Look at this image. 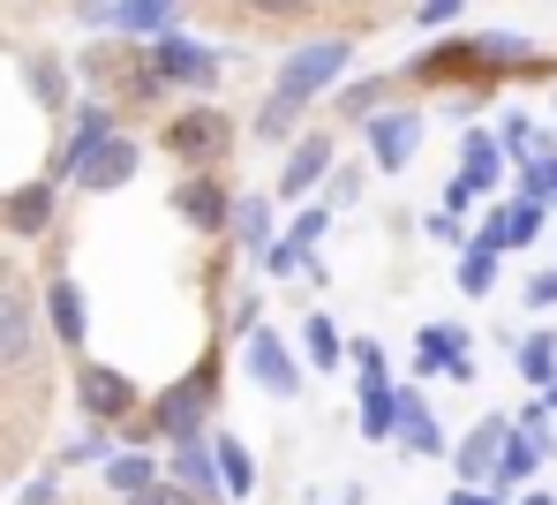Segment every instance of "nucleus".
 <instances>
[{"mask_svg":"<svg viewBox=\"0 0 557 505\" xmlns=\"http://www.w3.org/2000/svg\"><path fill=\"white\" fill-rule=\"evenodd\" d=\"M505 76H557V53H535L512 30H490V38L467 30V38H445L399 69V84H430V91H497Z\"/></svg>","mask_w":557,"mask_h":505,"instance_id":"1","label":"nucleus"},{"mask_svg":"<svg viewBox=\"0 0 557 505\" xmlns=\"http://www.w3.org/2000/svg\"><path fill=\"white\" fill-rule=\"evenodd\" d=\"M166 159L182 167V174H211V167H226L234 159V144H242V128H234V113L211 99H188L174 121H166Z\"/></svg>","mask_w":557,"mask_h":505,"instance_id":"2","label":"nucleus"},{"mask_svg":"<svg viewBox=\"0 0 557 505\" xmlns=\"http://www.w3.org/2000/svg\"><path fill=\"white\" fill-rule=\"evenodd\" d=\"M84 76L113 106H159L166 99V76L151 69V53H136V38H98L91 53H84Z\"/></svg>","mask_w":557,"mask_h":505,"instance_id":"3","label":"nucleus"},{"mask_svg":"<svg viewBox=\"0 0 557 505\" xmlns=\"http://www.w3.org/2000/svg\"><path fill=\"white\" fill-rule=\"evenodd\" d=\"M347 61H355V38H301L286 61H278V76H272V91H286V99H324L339 76H347Z\"/></svg>","mask_w":557,"mask_h":505,"instance_id":"4","label":"nucleus"},{"mask_svg":"<svg viewBox=\"0 0 557 505\" xmlns=\"http://www.w3.org/2000/svg\"><path fill=\"white\" fill-rule=\"evenodd\" d=\"M136 167H144V144H136L128 128H113V136H98V144L76 151L69 182H76L84 197H113V189H128V182H136Z\"/></svg>","mask_w":557,"mask_h":505,"instance_id":"5","label":"nucleus"},{"mask_svg":"<svg viewBox=\"0 0 557 505\" xmlns=\"http://www.w3.org/2000/svg\"><path fill=\"white\" fill-rule=\"evenodd\" d=\"M234 182H226V167H211V174H182V182H174V219H182L188 234H211V242H219V234H226V226H234Z\"/></svg>","mask_w":557,"mask_h":505,"instance_id":"6","label":"nucleus"},{"mask_svg":"<svg viewBox=\"0 0 557 505\" xmlns=\"http://www.w3.org/2000/svg\"><path fill=\"white\" fill-rule=\"evenodd\" d=\"M76 407L91 415L98 430H121L128 415H144V393H136L128 370H113V362H84V370H76Z\"/></svg>","mask_w":557,"mask_h":505,"instance_id":"7","label":"nucleus"},{"mask_svg":"<svg viewBox=\"0 0 557 505\" xmlns=\"http://www.w3.org/2000/svg\"><path fill=\"white\" fill-rule=\"evenodd\" d=\"M332 167H339V136H332V128L294 136V144H286V167H278V204H309L332 182Z\"/></svg>","mask_w":557,"mask_h":505,"instance_id":"8","label":"nucleus"},{"mask_svg":"<svg viewBox=\"0 0 557 505\" xmlns=\"http://www.w3.org/2000/svg\"><path fill=\"white\" fill-rule=\"evenodd\" d=\"M151 69L166 76V91H219V53H211V46H196L188 30L151 38Z\"/></svg>","mask_w":557,"mask_h":505,"instance_id":"9","label":"nucleus"},{"mask_svg":"<svg viewBox=\"0 0 557 505\" xmlns=\"http://www.w3.org/2000/svg\"><path fill=\"white\" fill-rule=\"evenodd\" d=\"M242 370H249V385L257 393H272V401H294L301 393V362H294V347L278 340V332H242Z\"/></svg>","mask_w":557,"mask_h":505,"instance_id":"10","label":"nucleus"},{"mask_svg":"<svg viewBox=\"0 0 557 505\" xmlns=\"http://www.w3.org/2000/svg\"><path fill=\"white\" fill-rule=\"evenodd\" d=\"M362 136H370L376 174H407L414 151H422V113H414V106H384L376 121H362Z\"/></svg>","mask_w":557,"mask_h":505,"instance_id":"11","label":"nucleus"},{"mask_svg":"<svg viewBox=\"0 0 557 505\" xmlns=\"http://www.w3.org/2000/svg\"><path fill=\"white\" fill-rule=\"evenodd\" d=\"M505 445H512V422H505V415H482L460 445H453V476H460V483H474V491H490V483H497Z\"/></svg>","mask_w":557,"mask_h":505,"instance_id":"12","label":"nucleus"},{"mask_svg":"<svg viewBox=\"0 0 557 505\" xmlns=\"http://www.w3.org/2000/svg\"><path fill=\"white\" fill-rule=\"evenodd\" d=\"M30 355H38V303L15 280H0V378L30 370Z\"/></svg>","mask_w":557,"mask_h":505,"instance_id":"13","label":"nucleus"},{"mask_svg":"<svg viewBox=\"0 0 557 505\" xmlns=\"http://www.w3.org/2000/svg\"><path fill=\"white\" fill-rule=\"evenodd\" d=\"M166 476L182 483V491H196L203 505L226 498V483H219V453H211V438H174L166 445Z\"/></svg>","mask_w":557,"mask_h":505,"instance_id":"14","label":"nucleus"},{"mask_svg":"<svg viewBox=\"0 0 557 505\" xmlns=\"http://www.w3.org/2000/svg\"><path fill=\"white\" fill-rule=\"evenodd\" d=\"M467 355V324L460 317H430L414 332V378H453V362Z\"/></svg>","mask_w":557,"mask_h":505,"instance_id":"15","label":"nucleus"},{"mask_svg":"<svg viewBox=\"0 0 557 505\" xmlns=\"http://www.w3.org/2000/svg\"><path fill=\"white\" fill-rule=\"evenodd\" d=\"M392 445H407L414 460H453V438H445V422L430 415L422 393H399V438Z\"/></svg>","mask_w":557,"mask_h":505,"instance_id":"16","label":"nucleus"},{"mask_svg":"<svg viewBox=\"0 0 557 505\" xmlns=\"http://www.w3.org/2000/svg\"><path fill=\"white\" fill-rule=\"evenodd\" d=\"M46 324H53L61 347H84V340H91V303H84V287H76L69 272L46 280Z\"/></svg>","mask_w":557,"mask_h":505,"instance_id":"17","label":"nucleus"},{"mask_svg":"<svg viewBox=\"0 0 557 505\" xmlns=\"http://www.w3.org/2000/svg\"><path fill=\"white\" fill-rule=\"evenodd\" d=\"M203 415H211V401H203L188 378H182V385H166V393L151 401V422H159L166 445H174V438H203Z\"/></svg>","mask_w":557,"mask_h":505,"instance_id":"18","label":"nucleus"},{"mask_svg":"<svg viewBox=\"0 0 557 505\" xmlns=\"http://www.w3.org/2000/svg\"><path fill=\"white\" fill-rule=\"evenodd\" d=\"M543 211H550V204H535V197L490 204V219H482V234H490L497 249H535V234H543Z\"/></svg>","mask_w":557,"mask_h":505,"instance_id":"19","label":"nucleus"},{"mask_svg":"<svg viewBox=\"0 0 557 505\" xmlns=\"http://www.w3.org/2000/svg\"><path fill=\"white\" fill-rule=\"evenodd\" d=\"M497 174H505V136H497V128H467L460 136V182L474 197H490Z\"/></svg>","mask_w":557,"mask_h":505,"instance_id":"20","label":"nucleus"},{"mask_svg":"<svg viewBox=\"0 0 557 505\" xmlns=\"http://www.w3.org/2000/svg\"><path fill=\"white\" fill-rule=\"evenodd\" d=\"M399 393L407 385H392V378H362V401H355V430L384 445V438H399Z\"/></svg>","mask_w":557,"mask_h":505,"instance_id":"21","label":"nucleus"},{"mask_svg":"<svg viewBox=\"0 0 557 505\" xmlns=\"http://www.w3.org/2000/svg\"><path fill=\"white\" fill-rule=\"evenodd\" d=\"M182 8L188 0H113V30L121 38H166V30H182Z\"/></svg>","mask_w":557,"mask_h":505,"instance_id":"22","label":"nucleus"},{"mask_svg":"<svg viewBox=\"0 0 557 505\" xmlns=\"http://www.w3.org/2000/svg\"><path fill=\"white\" fill-rule=\"evenodd\" d=\"M211 453H219V483H226V505L257 498V453H249L234 430H219V438H211Z\"/></svg>","mask_w":557,"mask_h":505,"instance_id":"23","label":"nucleus"},{"mask_svg":"<svg viewBox=\"0 0 557 505\" xmlns=\"http://www.w3.org/2000/svg\"><path fill=\"white\" fill-rule=\"evenodd\" d=\"M497 264H505V249H497L490 234H474V242L460 249V272H453V280H460L467 303H490V287H497Z\"/></svg>","mask_w":557,"mask_h":505,"instance_id":"24","label":"nucleus"},{"mask_svg":"<svg viewBox=\"0 0 557 505\" xmlns=\"http://www.w3.org/2000/svg\"><path fill=\"white\" fill-rule=\"evenodd\" d=\"M226 242H234V249H249V257H264V249L278 242V234H272V197H257V189H249V197L234 204V226H226Z\"/></svg>","mask_w":557,"mask_h":505,"instance_id":"25","label":"nucleus"},{"mask_svg":"<svg viewBox=\"0 0 557 505\" xmlns=\"http://www.w3.org/2000/svg\"><path fill=\"white\" fill-rule=\"evenodd\" d=\"M512 362H520V378L535 385V393H550L557 385V332H520V347H512Z\"/></svg>","mask_w":557,"mask_h":505,"instance_id":"26","label":"nucleus"},{"mask_svg":"<svg viewBox=\"0 0 557 505\" xmlns=\"http://www.w3.org/2000/svg\"><path fill=\"white\" fill-rule=\"evenodd\" d=\"M0 219H8V234H46V226H53V182H30V189H15Z\"/></svg>","mask_w":557,"mask_h":505,"instance_id":"27","label":"nucleus"},{"mask_svg":"<svg viewBox=\"0 0 557 505\" xmlns=\"http://www.w3.org/2000/svg\"><path fill=\"white\" fill-rule=\"evenodd\" d=\"M301 347H309V370H339V362H347V332H339L324 309L301 317Z\"/></svg>","mask_w":557,"mask_h":505,"instance_id":"28","label":"nucleus"},{"mask_svg":"<svg viewBox=\"0 0 557 505\" xmlns=\"http://www.w3.org/2000/svg\"><path fill=\"white\" fill-rule=\"evenodd\" d=\"M301 113H309V106H301V99H286V91H272V99H264V106H257V113H249V136H257V144H286Z\"/></svg>","mask_w":557,"mask_h":505,"instance_id":"29","label":"nucleus"},{"mask_svg":"<svg viewBox=\"0 0 557 505\" xmlns=\"http://www.w3.org/2000/svg\"><path fill=\"white\" fill-rule=\"evenodd\" d=\"M392 91H399V76H355V84L339 91V113H347V121H376V113L392 106Z\"/></svg>","mask_w":557,"mask_h":505,"instance_id":"30","label":"nucleus"},{"mask_svg":"<svg viewBox=\"0 0 557 505\" xmlns=\"http://www.w3.org/2000/svg\"><path fill=\"white\" fill-rule=\"evenodd\" d=\"M151 483H159V460H151V453H113V460H106V491H113V498H136V491H151Z\"/></svg>","mask_w":557,"mask_h":505,"instance_id":"31","label":"nucleus"},{"mask_svg":"<svg viewBox=\"0 0 557 505\" xmlns=\"http://www.w3.org/2000/svg\"><path fill=\"white\" fill-rule=\"evenodd\" d=\"M324 234H332V204L309 197V211H294V226H286L278 242H286V249H301V257H317V249H324Z\"/></svg>","mask_w":557,"mask_h":505,"instance_id":"32","label":"nucleus"},{"mask_svg":"<svg viewBox=\"0 0 557 505\" xmlns=\"http://www.w3.org/2000/svg\"><path fill=\"white\" fill-rule=\"evenodd\" d=\"M399 8H414V0H339V38H355V30H376V23H392Z\"/></svg>","mask_w":557,"mask_h":505,"instance_id":"33","label":"nucleus"},{"mask_svg":"<svg viewBox=\"0 0 557 505\" xmlns=\"http://www.w3.org/2000/svg\"><path fill=\"white\" fill-rule=\"evenodd\" d=\"M520 197L557 204V144H550V151H535V159H520Z\"/></svg>","mask_w":557,"mask_h":505,"instance_id":"34","label":"nucleus"},{"mask_svg":"<svg viewBox=\"0 0 557 505\" xmlns=\"http://www.w3.org/2000/svg\"><path fill=\"white\" fill-rule=\"evenodd\" d=\"M30 84H38V106H46V113H69V69H61L53 53L30 61Z\"/></svg>","mask_w":557,"mask_h":505,"instance_id":"35","label":"nucleus"},{"mask_svg":"<svg viewBox=\"0 0 557 505\" xmlns=\"http://www.w3.org/2000/svg\"><path fill=\"white\" fill-rule=\"evenodd\" d=\"M121 505H203V498H196V491H182L174 476H159L151 491H136V498H121Z\"/></svg>","mask_w":557,"mask_h":505,"instance_id":"36","label":"nucleus"},{"mask_svg":"<svg viewBox=\"0 0 557 505\" xmlns=\"http://www.w3.org/2000/svg\"><path fill=\"white\" fill-rule=\"evenodd\" d=\"M497 136H505V151L535 159V151H528V144H535V121H528V113H505V121H497Z\"/></svg>","mask_w":557,"mask_h":505,"instance_id":"37","label":"nucleus"},{"mask_svg":"<svg viewBox=\"0 0 557 505\" xmlns=\"http://www.w3.org/2000/svg\"><path fill=\"white\" fill-rule=\"evenodd\" d=\"M347 362H355V378H392V370H384V347H376V340H355V347H347Z\"/></svg>","mask_w":557,"mask_h":505,"instance_id":"38","label":"nucleus"},{"mask_svg":"<svg viewBox=\"0 0 557 505\" xmlns=\"http://www.w3.org/2000/svg\"><path fill=\"white\" fill-rule=\"evenodd\" d=\"M460 8H467V0H414V23L437 30V23H460Z\"/></svg>","mask_w":557,"mask_h":505,"instance_id":"39","label":"nucleus"},{"mask_svg":"<svg viewBox=\"0 0 557 505\" xmlns=\"http://www.w3.org/2000/svg\"><path fill=\"white\" fill-rule=\"evenodd\" d=\"M422 226H430V242H445V249H467V234H460V211H430Z\"/></svg>","mask_w":557,"mask_h":505,"instance_id":"40","label":"nucleus"},{"mask_svg":"<svg viewBox=\"0 0 557 505\" xmlns=\"http://www.w3.org/2000/svg\"><path fill=\"white\" fill-rule=\"evenodd\" d=\"M528 309H557V264L528 272Z\"/></svg>","mask_w":557,"mask_h":505,"instance_id":"41","label":"nucleus"},{"mask_svg":"<svg viewBox=\"0 0 557 505\" xmlns=\"http://www.w3.org/2000/svg\"><path fill=\"white\" fill-rule=\"evenodd\" d=\"M445 505H505V491H497V483H490V491H474V483H460V491H453Z\"/></svg>","mask_w":557,"mask_h":505,"instance_id":"42","label":"nucleus"},{"mask_svg":"<svg viewBox=\"0 0 557 505\" xmlns=\"http://www.w3.org/2000/svg\"><path fill=\"white\" fill-rule=\"evenodd\" d=\"M53 498H61V491H53V476H38V483H23V498H15V505H53Z\"/></svg>","mask_w":557,"mask_h":505,"instance_id":"43","label":"nucleus"},{"mask_svg":"<svg viewBox=\"0 0 557 505\" xmlns=\"http://www.w3.org/2000/svg\"><path fill=\"white\" fill-rule=\"evenodd\" d=\"M362 197V174H332V204H355Z\"/></svg>","mask_w":557,"mask_h":505,"instance_id":"44","label":"nucleus"},{"mask_svg":"<svg viewBox=\"0 0 557 505\" xmlns=\"http://www.w3.org/2000/svg\"><path fill=\"white\" fill-rule=\"evenodd\" d=\"M520 505H557V491H520Z\"/></svg>","mask_w":557,"mask_h":505,"instance_id":"45","label":"nucleus"},{"mask_svg":"<svg viewBox=\"0 0 557 505\" xmlns=\"http://www.w3.org/2000/svg\"><path fill=\"white\" fill-rule=\"evenodd\" d=\"M543 401H550V415H557V385H550V393H543Z\"/></svg>","mask_w":557,"mask_h":505,"instance_id":"46","label":"nucleus"},{"mask_svg":"<svg viewBox=\"0 0 557 505\" xmlns=\"http://www.w3.org/2000/svg\"><path fill=\"white\" fill-rule=\"evenodd\" d=\"M550 113H557V99H550Z\"/></svg>","mask_w":557,"mask_h":505,"instance_id":"47","label":"nucleus"}]
</instances>
